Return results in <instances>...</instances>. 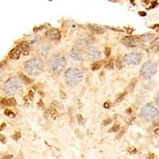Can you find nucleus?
I'll use <instances>...</instances> for the list:
<instances>
[{
  "instance_id": "28",
  "label": "nucleus",
  "mask_w": 159,
  "mask_h": 159,
  "mask_svg": "<svg viewBox=\"0 0 159 159\" xmlns=\"http://www.w3.org/2000/svg\"><path fill=\"white\" fill-rule=\"evenodd\" d=\"M103 107H104L105 108H110V103H109V102H106V103H104Z\"/></svg>"
},
{
  "instance_id": "12",
  "label": "nucleus",
  "mask_w": 159,
  "mask_h": 159,
  "mask_svg": "<svg viewBox=\"0 0 159 159\" xmlns=\"http://www.w3.org/2000/svg\"><path fill=\"white\" fill-rule=\"evenodd\" d=\"M70 56L72 59L76 61H82V54L81 52L77 49H74L70 52Z\"/></svg>"
},
{
  "instance_id": "10",
  "label": "nucleus",
  "mask_w": 159,
  "mask_h": 159,
  "mask_svg": "<svg viewBox=\"0 0 159 159\" xmlns=\"http://www.w3.org/2000/svg\"><path fill=\"white\" fill-rule=\"evenodd\" d=\"M45 35H46V37H48L49 38H50L52 40H59L61 38V32L58 30H57V29L49 30L45 33Z\"/></svg>"
},
{
  "instance_id": "2",
  "label": "nucleus",
  "mask_w": 159,
  "mask_h": 159,
  "mask_svg": "<svg viewBox=\"0 0 159 159\" xmlns=\"http://www.w3.org/2000/svg\"><path fill=\"white\" fill-rule=\"evenodd\" d=\"M43 62L39 58H31L25 63V69L29 75L37 76L43 71Z\"/></svg>"
},
{
  "instance_id": "3",
  "label": "nucleus",
  "mask_w": 159,
  "mask_h": 159,
  "mask_svg": "<svg viewBox=\"0 0 159 159\" xmlns=\"http://www.w3.org/2000/svg\"><path fill=\"white\" fill-rule=\"evenodd\" d=\"M65 81L69 86H76L83 80V72L76 68H68L65 73Z\"/></svg>"
},
{
  "instance_id": "17",
  "label": "nucleus",
  "mask_w": 159,
  "mask_h": 159,
  "mask_svg": "<svg viewBox=\"0 0 159 159\" xmlns=\"http://www.w3.org/2000/svg\"><path fill=\"white\" fill-rule=\"evenodd\" d=\"M153 38H154L153 34H146L141 35V37L139 39H140L143 42H147V41H150L151 39H153Z\"/></svg>"
},
{
  "instance_id": "25",
  "label": "nucleus",
  "mask_w": 159,
  "mask_h": 159,
  "mask_svg": "<svg viewBox=\"0 0 159 159\" xmlns=\"http://www.w3.org/2000/svg\"><path fill=\"white\" fill-rule=\"evenodd\" d=\"M111 123H112V119H111L110 118H108V119H105V120L103 122V126H107V125L110 124Z\"/></svg>"
},
{
  "instance_id": "15",
  "label": "nucleus",
  "mask_w": 159,
  "mask_h": 159,
  "mask_svg": "<svg viewBox=\"0 0 159 159\" xmlns=\"http://www.w3.org/2000/svg\"><path fill=\"white\" fill-rule=\"evenodd\" d=\"M49 50H50L49 46L47 45H42L41 48L38 49V54H39L40 56H41V57H46L47 54H49Z\"/></svg>"
},
{
  "instance_id": "29",
  "label": "nucleus",
  "mask_w": 159,
  "mask_h": 159,
  "mask_svg": "<svg viewBox=\"0 0 159 159\" xmlns=\"http://www.w3.org/2000/svg\"><path fill=\"white\" fill-rule=\"evenodd\" d=\"M12 157H13L12 155H7V157H4L3 159H10V158H12Z\"/></svg>"
},
{
  "instance_id": "4",
  "label": "nucleus",
  "mask_w": 159,
  "mask_h": 159,
  "mask_svg": "<svg viewBox=\"0 0 159 159\" xmlns=\"http://www.w3.org/2000/svg\"><path fill=\"white\" fill-rule=\"evenodd\" d=\"M22 84L17 77H11L4 84V91L8 95H17L22 91Z\"/></svg>"
},
{
  "instance_id": "27",
  "label": "nucleus",
  "mask_w": 159,
  "mask_h": 159,
  "mask_svg": "<svg viewBox=\"0 0 159 159\" xmlns=\"http://www.w3.org/2000/svg\"><path fill=\"white\" fill-rule=\"evenodd\" d=\"M113 61H109V63L108 64V65H107V68H108V69H113Z\"/></svg>"
},
{
  "instance_id": "24",
  "label": "nucleus",
  "mask_w": 159,
  "mask_h": 159,
  "mask_svg": "<svg viewBox=\"0 0 159 159\" xmlns=\"http://www.w3.org/2000/svg\"><path fill=\"white\" fill-rule=\"evenodd\" d=\"M136 81H137V80L135 78V79H133L132 82H130V88L131 87V90H133V88H135V84H136Z\"/></svg>"
},
{
  "instance_id": "19",
  "label": "nucleus",
  "mask_w": 159,
  "mask_h": 159,
  "mask_svg": "<svg viewBox=\"0 0 159 159\" xmlns=\"http://www.w3.org/2000/svg\"><path fill=\"white\" fill-rule=\"evenodd\" d=\"M104 52H105L106 56H107V57H109L110 54H111V52H112V49H111L110 47L105 48V51H104Z\"/></svg>"
},
{
  "instance_id": "14",
  "label": "nucleus",
  "mask_w": 159,
  "mask_h": 159,
  "mask_svg": "<svg viewBox=\"0 0 159 159\" xmlns=\"http://www.w3.org/2000/svg\"><path fill=\"white\" fill-rule=\"evenodd\" d=\"M88 28L91 31H92L93 33L95 34H103L105 31L104 30L100 27V26L97 25H92V24H89L88 25Z\"/></svg>"
},
{
  "instance_id": "30",
  "label": "nucleus",
  "mask_w": 159,
  "mask_h": 159,
  "mask_svg": "<svg viewBox=\"0 0 159 159\" xmlns=\"http://www.w3.org/2000/svg\"><path fill=\"white\" fill-rule=\"evenodd\" d=\"M139 14L142 15V16H146V12H142V11H140V12H139Z\"/></svg>"
},
{
  "instance_id": "26",
  "label": "nucleus",
  "mask_w": 159,
  "mask_h": 159,
  "mask_svg": "<svg viewBox=\"0 0 159 159\" xmlns=\"http://www.w3.org/2000/svg\"><path fill=\"white\" fill-rule=\"evenodd\" d=\"M116 66H117V68H118L119 69H121V68H123V65H122L121 61H120L119 59H118V60H117V62H116Z\"/></svg>"
},
{
  "instance_id": "13",
  "label": "nucleus",
  "mask_w": 159,
  "mask_h": 159,
  "mask_svg": "<svg viewBox=\"0 0 159 159\" xmlns=\"http://www.w3.org/2000/svg\"><path fill=\"white\" fill-rule=\"evenodd\" d=\"M92 42V39L90 37L86 36V37H81V38H79L77 41V45L85 46V45L91 44Z\"/></svg>"
},
{
  "instance_id": "31",
  "label": "nucleus",
  "mask_w": 159,
  "mask_h": 159,
  "mask_svg": "<svg viewBox=\"0 0 159 159\" xmlns=\"http://www.w3.org/2000/svg\"><path fill=\"white\" fill-rule=\"evenodd\" d=\"M126 112H127V113H128V114H130V113H131V112H132V109H131V108H128V109L126 110Z\"/></svg>"
},
{
  "instance_id": "6",
  "label": "nucleus",
  "mask_w": 159,
  "mask_h": 159,
  "mask_svg": "<svg viewBox=\"0 0 159 159\" xmlns=\"http://www.w3.org/2000/svg\"><path fill=\"white\" fill-rule=\"evenodd\" d=\"M157 71V65L156 63L149 61L143 64L140 69V76L145 79L151 78Z\"/></svg>"
},
{
  "instance_id": "8",
  "label": "nucleus",
  "mask_w": 159,
  "mask_h": 159,
  "mask_svg": "<svg viewBox=\"0 0 159 159\" xmlns=\"http://www.w3.org/2000/svg\"><path fill=\"white\" fill-rule=\"evenodd\" d=\"M87 56L90 60H98L101 57V52L96 47H90L87 50Z\"/></svg>"
},
{
  "instance_id": "22",
  "label": "nucleus",
  "mask_w": 159,
  "mask_h": 159,
  "mask_svg": "<svg viewBox=\"0 0 159 159\" xmlns=\"http://www.w3.org/2000/svg\"><path fill=\"white\" fill-rule=\"evenodd\" d=\"M5 115H6L7 116H10V117H14V114L11 111H10V110H6Z\"/></svg>"
},
{
  "instance_id": "7",
  "label": "nucleus",
  "mask_w": 159,
  "mask_h": 159,
  "mask_svg": "<svg viewBox=\"0 0 159 159\" xmlns=\"http://www.w3.org/2000/svg\"><path fill=\"white\" fill-rule=\"evenodd\" d=\"M142 60V55L137 52H131L123 57V61L127 65H138Z\"/></svg>"
},
{
  "instance_id": "5",
  "label": "nucleus",
  "mask_w": 159,
  "mask_h": 159,
  "mask_svg": "<svg viewBox=\"0 0 159 159\" xmlns=\"http://www.w3.org/2000/svg\"><path fill=\"white\" fill-rule=\"evenodd\" d=\"M140 116L146 122H151L158 117V110L153 105L148 103L142 108Z\"/></svg>"
},
{
  "instance_id": "18",
  "label": "nucleus",
  "mask_w": 159,
  "mask_h": 159,
  "mask_svg": "<svg viewBox=\"0 0 159 159\" xmlns=\"http://www.w3.org/2000/svg\"><path fill=\"white\" fill-rule=\"evenodd\" d=\"M101 67V65L99 63H93L92 65H91V69L92 71H96L98 69H99Z\"/></svg>"
},
{
  "instance_id": "23",
  "label": "nucleus",
  "mask_w": 159,
  "mask_h": 159,
  "mask_svg": "<svg viewBox=\"0 0 159 159\" xmlns=\"http://www.w3.org/2000/svg\"><path fill=\"white\" fill-rule=\"evenodd\" d=\"M119 124H115V125L112 127L111 130H112L113 132H116V131L119 130Z\"/></svg>"
},
{
  "instance_id": "1",
  "label": "nucleus",
  "mask_w": 159,
  "mask_h": 159,
  "mask_svg": "<svg viewBox=\"0 0 159 159\" xmlns=\"http://www.w3.org/2000/svg\"><path fill=\"white\" fill-rule=\"evenodd\" d=\"M49 66L52 72L58 74L65 68L66 60L61 54H54L50 57L49 61Z\"/></svg>"
},
{
  "instance_id": "20",
  "label": "nucleus",
  "mask_w": 159,
  "mask_h": 159,
  "mask_svg": "<svg viewBox=\"0 0 159 159\" xmlns=\"http://www.w3.org/2000/svg\"><path fill=\"white\" fill-rule=\"evenodd\" d=\"M21 77H22V79H24L23 81H25L27 84H30V83H32V81H31V80H30V79H28V78L26 77L25 75H21Z\"/></svg>"
},
{
  "instance_id": "9",
  "label": "nucleus",
  "mask_w": 159,
  "mask_h": 159,
  "mask_svg": "<svg viewBox=\"0 0 159 159\" xmlns=\"http://www.w3.org/2000/svg\"><path fill=\"white\" fill-rule=\"evenodd\" d=\"M139 38L137 37H133V36H129V37H126L122 39V43L123 45H125L126 46H135L138 41H139Z\"/></svg>"
},
{
  "instance_id": "11",
  "label": "nucleus",
  "mask_w": 159,
  "mask_h": 159,
  "mask_svg": "<svg viewBox=\"0 0 159 159\" xmlns=\"http://www.w3.org/2000/svg\"><path fill=\"white\" fill-rule=\"evenodd\" d=\"M22 54V47L21 45L14 48L9 54V57L11 59H18Z\"/></svg>"
},
{
  "instance_id": "21",
  "label": "nucleus",
  "mask_w": 159,
  "mask_h": 159,
  "mask_svg": "<svg viewBox=\"0 0 159 159\" xmlns=\"http://www.w3.org/2000/svg\"><path fill=\"white\" fill-rule=\"evenodd\" d=\"M77 118H78V123H79V124L82 125V124L84 123V119H83L82 115H77Z\"/></svg>"
},
{
  "instance_id": "16",
  "label": "nucleus",
  "mask_w": 159,
  "mask_h": 159,
  "mask_svg": "<svg viewBox=\"0 0 159 159\" xmlns=\"http://www.w3.org/2000/svg\"><path fill=\"white\" fill-rule=\"evenodd\" d=\"M1 104L3 105V106H15L17 104V102L16 100L14 99V98H10V99H3L1 100Z\"/></svg>"
}]
</instances>
